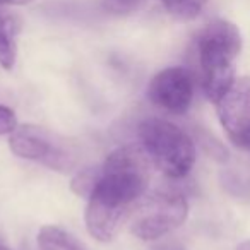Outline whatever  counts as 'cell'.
<instances>
[{
	"instance_id": "cell-1",
	"label": "cell",
	"mask_w": 250,
	"mask_h": 250,
	"mask_svg": "<svg viewBox=\"0 0 250 250\" xmlns=\"http://www.w3.org/2000/svg\"><path fill=\"white\" fill-rule=\"evenodd\" d=\"M151 178V160L143 146L127 144L111 151L87 197L86 228L98 242H111L130 218Z\"/></svg>"
},
{
	"instance_id": "cell-2",
	"label": "cell",
	"mask_w": 250,
	"mask_h": 250,
	"mask_svg": "<svg viewBox=\"0 0 250 250\" xmlns=\"http://www.w3.org/2000/svg\"><path fill=\"white\" fill-rule=\"evenodd\" d=\"M195 50L202 89L212 103H218L235 83V60L242 50V35L235 24L216 19L199 31Z\"/></svg>"
},
{
	"instance_id": "cell-3",
	"label": "cell",
	"mask_w": 250,
	"mask_h": 250,
	"mask_svg": "<svg viewBox=\"0 0 250 250\" xmlns=\"http://www.w3.org/2000/svg\"><path fill=\"white\" fill-rule=\"evenodd\" d=\"M141 146L151 163L170 178H184L195 163V144L192 137L163 118H146L139 125Z\"/></svg>"
},
{
	"instance_id": "cell-4",
	"label": "cell",
	"mask_w": 250,
	"mask_h": 250,
	"mask_svg": "<svg viewBox=\"0 0 250 250\" xmlns=\"http://www.w3.org/2000/svg\"><path fill=\"white\" fill-rule=\"evenodd\" d=\"M130 216L134 235L151 242L184 225L188 216V202L177 190H154L144 199L141 197Z\"/></svg>"
},
{
	"instance_id": "cell-5",
	"label": "cell",
	"mask_w": 250,
	"mask_h": 250,
	"mask_svg": "<svg viewBox=\"0 0 250 250\" xmlns=\"http://www.w3.org/2000/svg\"><path fill=\"white\" fill-rule=\"evenodd\" d=\"M9 147L22 160L40 161L52 170L69 171L74 167V156L69 147L57 141L52 132L33 124L21 125L11 134Z\"/></svg>"
},
{
	"instance_id": "cell-6",
	"label": "cell",
	"mask_w": 250,
	"mask_h": 250,
	"mask_svg": "<svg viewBox=\"0 0 250 250\" xmlns=\"http://www.w3.org/2000/svg\"><path fill=\"white\" fill-rule=\"evenodd\" d=\"M147 98L151 103L168 113H187L194 100L192 74L185 67H168L161 70L151 79Z\"/></svg>"
},
{
	"instance_id": "cell-7",
	"label": "cell",
	"mask_w": 250,
	"mask_h": 250,
	"mask_svg": "<svg viewBox=\"0 0 250 250\" xmlns=\"http://www.w3.org/2000/svg\"><path fill=\"white\" fill-rule=\"evenodd\" d=\"M216 106L226 136L236 144L250 132V76L235 79Z\"/></svg>"
},
{
	"instance_id": "cell-8",
	"label": "cell",
	"mask_w": 250,
	"mask_h": 250,
	"mask_svg": "<svg viewBox=\"0 0 250 250\" xmlns=\"http://www.w3.org/2000/svg\"><path fill=\"white\" fill-rule=\"evenodd\" d=\"M21 21L11 12L0 11V67L12 70L18 57V35Z\"/></svg>"
},
{
	"instance_id": "cell-9",
	"label": "cell",
	"mask_w": 250,
	"mask_h": 250,
	"mask_svg": "<svg viewBox=\"0 0 250 250\" xmlns=\"http://www.w3.org/2000/svg\"><path fill=\"white\" fill-rule=\"evenodd\" d=\"M40 250H87L76 236L59 226H43L38 233Z\"/></svg>"
},
{
	"instance_id": "cell-10",
	"label": "cell",
	"mask_w": 250,
	"mask_h": 250,
	"mask_svg": "<svg viewBox=\"0 0 250 250\" xmlns=\"http://www.w3.org/2000/svg\"><path fill=\"white\" fill-rule=\"evenodd\" d=\"M208 2L209 0H161L165 11L180 21L197 18Z\"/></svg>"
},
{
	"instance_id": "cell-11",
	"label": "cell",
	"mask_w": 250,
	"mask_h": 250,
	"mask_svg": "<svg viewBox=\"0 0 250 250\" xmlns=\"http://www.w3.org/2000/svg\"><path fill=\"white\" fill-rule=\"evenodd\" d=\"M98 177H100V167L98 168H86V170H81L76 177L72 178V184H70V188H72L74 194L81 195V197H89L91 192H93L94 185L98 182Z\"/></svg>"
},
{
	"instance_id": "cell-12",
	"label": "cell",
	"mask_w": 250,
	"mask_h": 250,
	"mask_svg": "<svg viewBox=\"0 0 250 250\" xmlns=\"http://www.w3.org/2000/svg\"><path fill=\"white\" fill-rule=\"evenodd\" d=\"M16 129H18V117H16L14 110L0 104V136L12 134Z\"/></svg>"
},
{
	"instance_id": "cell-13",
	"label": "cell",
	"mask_w": 250,
	"mask_h": 250,
	"mask_svg": "<svg viewBox=\"0 0 250 250\" xmlns=\"http://www.w3.org/2000/svg\"><path fill=\"white\" fill-rule=\"evenodd\" d=\"M33 2V0H0V7H4V5H26Z\"/></svg>"
},
{
	"instance_id": "cell-14",
	"label": "cell",
	"mask_w": 250,
	"mask_h": 250,
	"mask_svg": "<svg viewBox=\"0 0 250 250\" xmlns=\"http://www.w3.org/2000/svg\"><path fill=\"white\" fill-rule=\"evenodd\" d=\"M235 146H238V147H242V149H245V151H250V132L247 134L243 139H240L238 143L235 144Z\"/></svg>"
},
{
	"instance_id": "cell-15",
	"label": "cell",
	"mask_w": 250,
	"mask_h": 250,
	"mask_svg": "<svg viewBox=\"0 0 250 250\" xmlns=\"http://www.w3.org/2000/svg\"><path fill=\"white\" fill-rule=\"evenodd\" d=\"M156 250H184L182 247H178V245H163V247H160V249H156Z\"/></svg>"
},
{
	"instance_id": "cell-16",
	"label": "cell",
	"mask_w": 250,
	"mask_h": 250,
	"mask_svg": "<svg viewBox=\"0 0 250 250\" xmlns=\"http://www.w3.org/2000/svg\"><path fill=\"white\" fill-rule=\"evenodd\" d=\"M236 250H250V240H249V242L240 243V245L236 247Z\"/></svg>"
},
{
	"instance_id": "cell-17",
	"label": "cell",
	"mask_w": 250,
	"mask_h": 250,
	"mask_svg": "<svg viewBox=\"0 0 250 250\" xmlns=\"http://www.w3.org/2000/svg\"><path fill=\"white\" fill-rule=\"evenodd\" d=\"M0 250H11V249H7V247H5L4 243H0Z\"/></svg>"
}]
</instances>
